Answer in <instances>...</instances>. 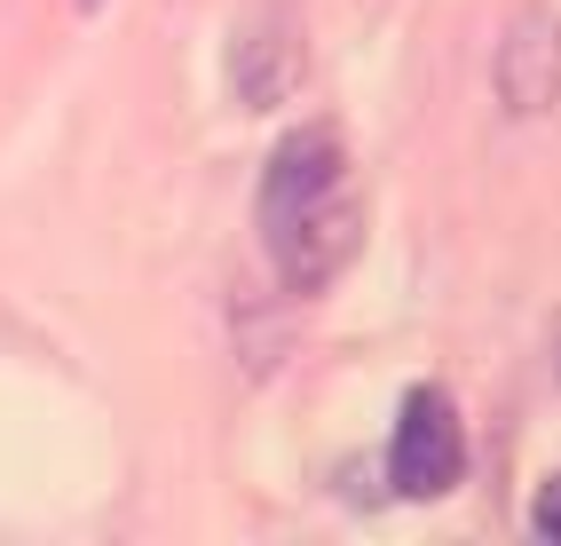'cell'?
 <instances>
[{
	"label": "cell",
	"mask_w": 561,
	"mask_h": 546,
	"mask_svg": "<svg viewBox=\"0 0 561 546\" xmlns=\"http://www.w3.org/2000/svg\"><path fill=\"white\" fill-rule=\"evenodd\" d=\"M364 238V198L348 174V143L332 127H301L277 143L270 174H261V246L285 294H317L348 270Z\"/></svg>",
	"instance_id": "obj_1"
},
{
	"label": "cell",
	"mask_w": 561,
	"mask_h": 546,
	"mask_svg": "<svg viewBox=\"0 0 561 546\" xmlns=\"http://www.w3.org/2000/svg\"><path fill=\"white\" fill-rule=\"evenodd\" d=\"M467 467V435H459V412L443 388H420L403 396V420H396V444H388V476L403 499H435L451 491Z\"/></svg>",
	"instance_id": "obj_2"
},
{
	"label": "cell",
	"mask_w": 561,
	"mask_h": 546,
	"mask_svg": "<svg viewBox=\"0 0 561 546\" xmlns=\"http://www.w3.org/2000/svg\"><path fill=\"white\" fill-rule=\"evenodd\" d=\"M293 88H301V24L285 9H253L230 41V95L245 112H270Z\"/></svg>",
	"instance_id": "obj_3"
},
{
	"label": "cell",
	"mask_w": 561,
	"mask_h": 546,
	"mask_svg": "<svg viewBox=\"0 0 561 546\" xmlns=\"http://www.w3.org/2000/svg\"><path fill=\"white\" fill-rule=\"evenodd\" d=\"M499 95L514 120L553 112L561 103V16L553 9H522L506 24V48H499Z\"/></svg>",
	"instance_id": "obj_4"
},
{
	"label": "cell",
	"mask_w": 561,
	"mask_h": 546,
	"mask_svg": "<svg viewBox=\"0 0 561 546\" xmlns=\"http://www.w3.org/2000/svg\"><path fill=\"white\" fill-rule=\"evenodd\" d=\"M530 531H538V538H553V546H561V476H546V491H538V499H530Z\"/></svg>",
	"instance_id": "obj_5"
},
{
	"label": "cell",
	"mask_w": 561,
	"mask_h": 546,
	"mask_svg": "<svg viewBox=\"0 0 561 546\" xmlns=\"http://www.w3.org/2000/svg\"><path fill=\"white\" fill-rule=\"evenodd\" d=\"M80 9H95V0H80Z\"/></svg>",
	"instance_id": "obj_6"
}]
</instances>
